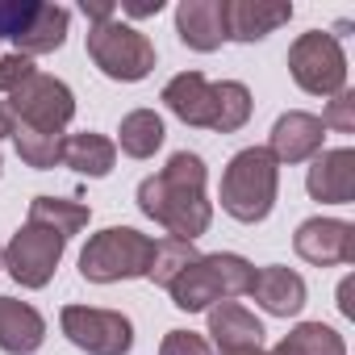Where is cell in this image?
I'll use <instances>...</instances> for the list:
<instances>
[{
    "mask_svg": "<svg viewBox=\"0 0 355 355\" xmlns=\"http://www.w3.org/2000/svg\"><path fill=\"white\" fill-rule=\"evenodd\" d=\"M222 21L230 42H263L293 21L288 0H222Z\"/></svg>",
    "mask_w": 355,
    "mask_h": 355,
    "instance_id": "cell-12",
    "label": "cell"
},
{
    "mask_svg": "<svg viewBox=\"0 0 355 355\" xmlns=\"http://www.w3.org/2000/svg\"><path fill=\"white\" fill-rule=\"evenodd\" d=\"M113 163H117V146H113V138L92 134V130H84V134H67V138H63V167H71V171H80V175L105 180V175L113 171Z\"/></svg>",
    "mask_w": 355,
    "mask_h": 355,
    "instance_id": "cell-19",
    "label": "cell"
},
{
    "mask_svg": "<svg viewBox=\"0 0 355 355\" xmlns=\"http://www.w3.org/2000/svg\"><path fill=\"white\" fill-rule=\"evenodd\" d=\"M159 9H163V0H150V5H125L130 17H155Z\"/></svg>",
    "mask_w": 355,
    "mask_h": 355,
    "instance_id": "cell-31",
    "label": "cell"
},
{
    "mask_svg": "<svg viewBox=\"0 0 355 355\" xmlns=\"http://www.w3.org/2000/svg\"><path fill=\"white\" fill-rule=\"evenodd\" d=\"M175 34L189 51L214 55L226 42V21H222V0H180L175 5Z\"/></svg>",
    "mask_w": 355,
    "mask_h": 355,
    "instance_id": "cell-17",
    "label": "cell"
},
{
    "mask_svg": "<svg viewBox=\"0 0 355 355\" xmlns=\"http://www.w3.org/2000/svg\"><path fill=\"white\" fill-rule=\"evenodd\" d=\"M59 326H63L67 343H76L88 355H130V347H134V322L117 309L63 305Z\"/></svg>",
    "mask_w": 355,
    "mask_h": 355,
    "instance_id": "cell-9",
    "label": "cell"
},
{
    "mask_svg": "<svg viewBox=\"0 0 355 355\" xmlns=\"http://www.w3.org/2000/svg\"><path fill=\"white\" fill-rule=\"evenodd\" d=\"M13 130H17V117L9 113V105H5V101H0V138H9Z\"/></svg>",
    "mask_w": 355,
    "mask_h": 355,
    "instance_id": "cell-32",
    "label": "cell"
},
{
    "mask_svg": "<svg viewBox=\"0 0 355 355\" xmlns=\"http://www.w3.org/2000/svg\"><path fill=\"white\" fill-rule=\"evenodd\" d=\"M67 30H71V9H63V5H38V13H34V21L26 26V34L13 42L17 46V55H26V59H34V55H51V51H59L63 42H67Z\"/></svg>",
    "mask_w": 355,
    "mask_h": 355,
    "instance_id": "cell-20",
    "label": "cell"
},
{
    "mask_svg": "<svg viewBox=\"0 0 355 355\" xmlns=\"http://www.w3.org/2000/svg\"><path fill=\"white\" fill-rule=\"evenodd\" d=\"M322 138H326V130H322V121H318L313 113L288 109V113L276 117V125H272L268 155H272L276 163H305V159H313V155L322 150Z\"/></svg>",
    "mask_w": 355,
    "mask_h": 355,
    "instance_id": "cell-15",
    "label": "cell"
},
{
    "mask_svg": "<svg viewBox=\"0 0 355 355\" xmlns=\"http://www.w3.org/2000/svg\"><path fill=\"white\" fill-rule=\"evenodd\" d=\"M201 259V251L193 247V243H184V239H159L155 243V255H150V268H146V280H155V284H163V288H171V280L180 276L189 263H197Z\"/></svg>",
    "mask_w": 355,
    "mask_h": 355,
    "instance_id": "cell-24",
    "label": "cell"
},
{
    "mask_svg": "<svg viewBox=\"0 0 355 355\" xmlns=\"http://www.w3.org/2000/svg\"><path fill=\"white\" fill-rule=\"evenodd\" d=\"M288 71L309 96H334L347 88V55L326 30H309L288 46Z\"/></svg>",
    "mask_w": 355,
    "mask_h": 355,
    "instance_id": "cell-7",
    "label": "cell"
},
{
    "mask_svg": "<svg viewBox=\"0 0 355 355\" xmlns=\"http://www.w3.org/2000/svg\"><path fill=\"white\" fill-rule=\"evenodd\" d=\"M88 218H92V209L80 205V201H67V197H34V201H30V222L55 230L59 239L80 234V230L88 226Z\"/></svg>",
    "mask_w": 355,
    "mask_h": 355,
    "instance_id": "cell-22",
    "label": "cell"
},
{
    "mask_svg": "<svg viewBox=\"0 0 355 355\" xmlns=\"http://www.w3.org/2000/svg\"><path fill=\"white\" fill-rule=\"evenodd\" d=\"M251 276L255 268L234 255V251H214V255H201L197 263H189L180 276L171 280V305L184 309V313H201L218 301H234L251 288Z\"/></svg>",
    "mask_w": 355,
    "mask_h": 355,
    "instance_id": "cell-4",
    "label": "cell"
},
{
    "mask_svg": "<svg viewBox=\"0 0 355 355\" xmlns=\"http://www.w3.org/2000/svg\"><path fill=\"white\" fill-rule=\"evenodd\" d=\"M0 268H5V247H0Z\"/></svg>",
    "mask_w": 355,
    "mask_h": 355,
    "instance_id": "cell-35",
    "label": "cell"
},
{
    "mask_svg": "<svg viewBox=\"0 0 355 355\" xmlns=\"http://www.w3.org/2000/svg\"><path fill=\"white\" fill-rule=\"evenodd\" d=\"M46 338V322L30 301L0 297V351L9 355H38Z\"/></svg>",
    "mask_w": 355,
    "mask_h": 355,
    "instance_id": "cell-18",
    "label": "cell"
},
{
    "mask_svg": "<svg viewBox=\"0 0 355 355\" xmlns=\"http://www.w3.org/2000/svg\"><path fill=\"white\" fill-rule=\"evenodd\" d=\"M251 355H297V351H293V347H288V343L280 338V343H276L272 351H263V347H259V351H251Z\"/></svg>",
    "mask_w": 355,
    "mask_h": 355,
    "instance_id": "cell-34",
    "label": "cell"
},
{
    "mask_svg": "<svg viewBox=\"0 0 355 355\" xmlns=\"http://www.w3.org/2000/svg\"><path fill=\"white\" fill-rule=\"evenodd\" d=\"M88 59L101 67V76L121 80V84H138L155 71V42L125 26L121 17L88 26Z\"/></svg>",
    "mask_w": 355,
    "mask_h": 355,
    "instance_id": "cell-6",
    "label": "cell"
},
{
    "mask_svg": "<svg viewBox=\"0 0 355 355\" xmlns=\"http://www.w3.org/2000/svg\"><path fill=\"white\" fill-rule=\"evenodd\" d=\"M322 130H334V134H355V92L343 88L326 101V113L318 117Z\"/></svg>",
    "mask_w": 355,
    "mask_h": 355,
    "instance_id": "cell-27",
    "label": "cell"
},
{
    "mask_svg": "<svg viewBox=\"0 0 355 355\" xmlns=\"http://www.w3.org/2000/svg\"><path fill=\"white\" fill-rule=\"evenodd\" d=\"M0 171H5V163H0Z\"/></svg>",
    "mask_w": 355,
    "mask_h": 355,
    "instance_id": "cell-36",
    "label": "cell"
},
{
    "mask_svg": "<svg viewBox=\"0 0 355 355\" xmlns=\"http://www.w3.org/2000/svg\"><path fill=\"white\" fill-rule=\"evenodd\" d=\"M284 343L297 351V355H347V343L338 330L322 326V322H301L284 334Z\"/></svg>",
    "mask_w": 355,
    "mask_h": 355,
    "instance_id": "cell-25",
    "label": "cell"
},
{
    "mask_svg": "<svg viewBox=\"0 0 355 355\" xmlns=\"http://www.w3.org/2000/svg\"><path fill=\"white\" fill-rule=\"evenodd\" d=\"M276 193H280V163L268 155V146L239 150L222 171V209L243 226L263 222L276 209Z\"/></svg>",
    "mask_w": 355,
    "mask_h": 355,
    "instance_id": "cell-3",
    "label": "cell"
},
{
    "mask_svg": "<svg viewBox=\"0 0 355 355\" xmlns=\"http://www.w3.org/2000/svg\"><path fill=\"white\" fill-rule=\"evenodd\" d=\"M163 105L180 117L184 125L197 130H214V134H234L251 121V88L239 80H222L209 84L201 71H180L175 80H167L163 88Z\"/></svg>",
    "mask_w": 355,
    "mask_h": 355,
    "instance_id": "cell-2",
    "label": "cell"
},
{
    "mask_svg": "<svg viewBox=\"0 0 355 355\" xmlns=\"http://www.w3.org/2000/svg\"><path fill=\"white\" fill-rule=\"evenodd\" d=\"M293 247L313 268H338L355 259V226L343 218H309L297 226Z\"/></svg>",
    "mask_w": 355,
    "mask_h": 355,
    "instance_id": "cell-11",
    "label": "cell"
},
{
    "mask_svg": "<svg viewBox=\"0 0 355 355\" xmlns=\"http://www.w3.org/2000/svg\"><path fill=\"white\" fill-rule=\"evenodd\" d=\"M38 5H42V0H0V38L17 42L26 34V26L34 21Z\"/></svg>",
    "mask_w": 355,
    "mask_h": 355,
    "instance_id": "cell-26",
    "label": "cell"
},
{
    "mask_svg": "<svg viewBox=\"0 0 355 355\" xmlns=\"http://www.w3.org/2000/svg\"><path fill=\"white\" fill-rule=\"evenodd\" d=\"M159 355H214V347L193 330H167L159 343Z\"/></svg>",
    "mask_w": 355,
    "mask_h": 355,
    "instance_id": "cell-28",
    "label": "cell"
},
{
    "mask_svg": "<svg viewBox=\"0 0 355 355\" xmlns=\"http://www.w3.org/2000/svg\"><path fill=\"white\" fill-rule=\"evenodd\" d=\"M63 247H67V239H59L46 226L26 222L13 234V243L5 247V268H9V276L21 288H46L55 268H59V259H63Z\"/></svg>",
    "mask_w": 355,
    "mask_h": 355,
    "instance_id": "cell-10",
    "label": "cell"
},
{
    "mask_svg": "<svg viewBox=\"0 0 355 355\" xmlns=\"http://www.w3.org/2000/svg\"><path fill=\"white\" fill-rule=\"evenodd\" d=\"M205 159L193 150H175L159 175H146L138 184V209L159 222L171 239L197 243L214 222V201L205 197Z\"/></svg>",
    "mask_w": 355,
    "mask_h": 355,
    "instance_id": "cell-1",
    "label": "cell"
},
{
    "mask_svg": "<svg viewBox=\"0 0 355 355\" xmlns=\"http://www.w3.org/2000/svg\"><path fill=\"white\" fill-rule=\"evenodd\" d=\"M305 189L313 201L326 205H351L355 201V150L351 146H334V150H318L313 167L305 175Z\"/></svg>",
    "mask_w": 355,
    "mask_h": 355,
    "instance_id": "cell-13",
    "label": "cell"
},
{
    "mask_svg": "<svg viewBox=\"0 0 355 355\" xmlns=\"http://www.w3.org/2000/svg\"><path fill=\"white\" fill-rule=\"evenodd\" d=\"M209 334H214L218 355H251L263 347V322L239 301L209 305Z\"/></svg>",
    "mask_w": 355,
    "mask_h": 355,
    "instance_id": "cell-14",
    "label": "cell"
},
{
    "mask_svg": "<svg viewBox=\"0 0 355 355\" xmlns=\"http://www.w3.org/2000/svg\"><path fill=\"white\" fill-rule=\"evenodd\" d=\"M38 67H34V59H26V55H5L0 59V92H13L17 84H26L30 76H34Z\"/></svg>",
    "mask_w": 355,
    "mask_h": 355,
    "instance_id": "cell-29",
    "label": "cell"
},
{
    "mask_svg": "<svg viewBox=\"0 0 355 355\" xmlns=\"http://www.w3.org/2000/svg\"><path fill=\"white\" fill-rule=\"evenodd\" d=\"M80 9H84V17H88L92 26H101V21H113V17H117V9H113V5H88V0H84Z\"/></svg>",
    "mask_w": 355,
    "mask_h": 355,
    "instance_id": "cell-30",
    "label": "cell"
},
{
    "mask_svg": "<svg viewBox=\"0 0 355 355\" xmlns=\"http://www.w3.org/2000/svg\"><path fill=\"white\" fill-rule=\"evenodd\" d=\"M63 138L67 134H46V130H30V125L13 130V146H17L21 163L34 171H51L55 163H63Z\"/></svg>",
    "mask_w": 355,
    "mask_h": 355,
    "instance_id": "cell-23",
    "label": "cell"
},
{
    "mask_svg": "<svg viewBox=\"0 0 355 355\" xmlns=\"http://www.w3.org/2000/svg\"><path fill=\"white\" fill-rule=\"evenodd\" d=\"M9 113L17 117V125L30 130H46V134H63L67 121L76 117V96L63 80L34 71L26 84H17L9 92Z\"/></svg>",
    "mask_w": 355,
    "mask_h": 355,
    "instance_id": "cell-8",
    "label": "cell"
},
{
    "mask_svg": "<svg viewBox=\"0 0 355 355\" xmlns=\"http://www.w3.org/2000/svg\"><path fill=\"white\" fill-rule=\"evenodd\" d=\"M338 309H343V313H347V318H351V313H355V309H351V276H347V280H343V284H338Z\"/></svg>",
    "mask_w": 355,
    "mask_h": 355,
    "instance_id": "cell-33",
    "label": "cell"
},
{
    "mask_svg": "<svg viewBox=\"0 0 355 355\" xmlns=\"http://www.w3.org/2000/svg\"><path fill=\"white\" fill-rule=\"evenodd\" d=\"M163 138H167L163 117L155 109H134V113L121 117V130H117V142L113 146H121L130 159H150L163 146Z\"/></svg>",
    "mask_w": 355,
    "mask_h": 355,
    "instance_id": "cell-21",
    "label": "cell"
},
{
    "mask_svg": "<svg viewBox=\"0 0 355 355\" xmlns=\"http://www.w3.org/2000/svg\"><path fill=\"white\" fill-rule=\"evenodd\" d=\"M155 255V239L134 226H105L88 239L80 251V276L92 284H117V280H146Z\"/></svg>",
    "mask_w": 355,
    "mask_h": 355,
    "instance_id": "cell-5",
    "label": "cell"
},
{
    "mask_svg": "<svg viewBox=\"0 0 355 355\" xmlns=\"http://www.w3.org/2000/svg\"><path fill=\"white\" fill-rule=\"evenodd\" d=\"M272 318H297L305 309V280L293 272V268H280V263H268V268H255L251 276V288H247Z\"/></svg>",
    "mask_w": 355,
    "mask_h": 355,
    "instance_id": "cell-16",
    "label": "cell"
}]
</instances>
